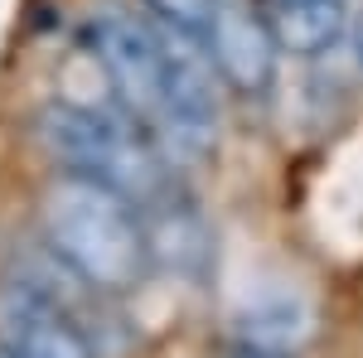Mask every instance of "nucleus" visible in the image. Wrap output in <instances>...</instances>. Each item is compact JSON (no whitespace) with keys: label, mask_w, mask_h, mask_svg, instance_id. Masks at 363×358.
Segmentation results:
<instances>
[{"label":"nucleus","mask_w":363,"mask_h":358,"mask_svg":"<svg viewBox=\"0 0 363 358\" xmlns=\"http://www.w3.org/2000/svg\"><path fill=\"white\" fill-rule=\"evenodd\" d=\"M0 358H25V354H15V349H5V344H0Z\"/></svg>","instance_id":"nucleus-11"},{"label":"nucleus","mask_w":363,"mask_h":358,"mask_svg":"<svg viewBox=\"0 0 363 358\" xmlns=\"http://www.w3.org/2000/svg\"><path fill=\"white\" fill-rule=\"evenodd\" d=\"M0 344L25 358H97L73 310L34 281H15L0 291Z\"/></svg>","instance_id":"nucleus-5"},{"label":"nucleus","mask_w":363,"mask_h":358,"mask_svg":"<svg viewBox=\"0 0 363 358\" xmlns=\"http://www.w3.org/2000/svg\"><path fill=\"white\" fill-rule=\"evenodd\" d=\"M87 49L97 58L107 87L116 92V102L140 116L150 131L165 111V92H169V54H165V29L150 15H136L116 0H102L83 29Z\"/></svg>","instance_id":"nucleus-3"},{"label":"nucleus","mask_w":363,"mask_h":358,"mask_svg":"<svg viewBox=\"0 0 363 358\" xmlns=\"http://www.w3.org/2000/svg\"><path fill=\"white\" fill-rule=\"evenodd\" d=\"M203 49L213 58L218 78L242 97L267 92L277 78V34L267 20V5L257 0H213V15L203 29Z\"/></svg>","instance_id":"nucleus-4"},{"label":"nucleus","mask_w":363,"mask_h":358,"mask_svg":"<svg viewBox=\"0 0 363 358\" xmlns=\"http://www.w3.org/2000/svg\"><path fill=\"white\" fill-rule=\"evenodd\" d=\"M165 25L184 29V34H199L203 39V29H208V15H213V0H145Z\"/></svg>","instance_id":"nucleus-9"},{"label":"nucleus","mask_w":363,"mask_h":358,"mask_svg":"<svg viewBox=\"0 0 363 358\" xmlns=\"http://www.w3.org/2000/svg\"><path fill=\"white\" fill-rule=\"evenodd\" d=\"M349 29H354V54H359V63H363V5L354 10V20H349Z\"/></svg>","instance_id":"nucleus-10"},{"label":"nucleus","mask_w":363,"mask_h":358,"mask_svg":"<svg viewBox=\"0 0 363 358\" xmlns=\"http://www.w3.org/2000/svg\"><path fill=\"white\" fill-rule=\"evenodd\" d=\"M39 228H44L49 257L68 267L87 291L126 296L155 272L140 208L97 179H83V174L54 179L39 203Z\"/></svg>","instance_id":"nucleus-1"},{"label":"nucleus","mask_w":363,"mask_h":358,"mask_svg":"<svg viewBox=\"0 0 363 358\" xmlns=\"http://www.w3.org/2000/svg\"><path fill=\"white\" fill-rule=\"evenodd\" d=\"M267 20L281 54L315 58L335 49L354 15H349V0H267Z\"/></svg>","instance_id":"nucleus-7"},{"label":"nucleus","mask_w":363,"mask_h":358,"mask_svg":"<svg viewBox=\"0 0 363 358\" xmlns=\"http://www.w3.org/2000/svg\"><path fill=\"white\" fill-rule=\"evenodd\" d=\"M140 218H145V237H150L155 267L194 276L208 262V228L199 218V208L189 203V194H179V184H169L150 203H140Z\"/></svg>","instance_id":"nucleus-6"},{"label":"nucleus","mask_w":363,"mask_h":358,"mask_svg":"<svg viewBox=\"0 0 363 358\" xmlns=\"http://www.w3.org/2000/svg\"><path fill=\"white\" fill-rule=\"evenodd\" d=\"M315 339V315L301 301H257L238 315V344L272 358H296Z\"/></svg>","instance_id":"nucleus-8"},{"label":"nucleus","mask_w":363,"mask_h":358,"mask_svg":"<svg viewBox=\"0 0 363 358\" xmlns=\"http://www.w3.org/2000/svg\"><path fill=\"white\" fill-rule=\"evenodd\" d=\"M39 140L54 155L63 174H83L107 189L126 194L131 203H150L155 194H165L169 165L160 155V136L121 107H73L54 102L39 116Z\"/></svg>","instance_id":"nucleus-2"}]
</instances>
